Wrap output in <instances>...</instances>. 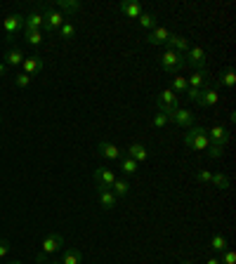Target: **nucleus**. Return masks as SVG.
<instances>
[{
  "instance_id": "f257e3e1",
  "label": "nucleus",
  "mask_w": 236,
  "mask_h": 264,
  "mask_svg": "<svg viewBox=\"0 0 236 264\" xmlns=\"http://www.w3.org/2000/svg\"><path fill=\"white\" fill-rule=\"evenodd\" d=\"M158 64H161V68L166 71V74L177 76V74H182V68H184L186 62H184V57L177 55L175 50L166 47V52H163V55L158 57Z\"/></svg>"
},
{
  "instance_id": "f03ea898",
  "label": "nucleus",
  "mask_w": 236,
  "mask_h": 264,
  "mask_svg": "<svg viewBox=\"0 0 236 264\" xmlns=\"http://www.w3.org/2000/svg\"><path fill=\"white\" fill-rule=\"evenodd\" d=\"M184 147L194 149V151H208L210 139H208L203 128H189L186 130V135H184Z\"/></svg>"
},
{
  "instance_id": "7ed1b4c3",
  "label": "nucleus",
  "mask_w": 236,
  "mask_h": 264,
  "mask_svg": "<svg viewBox=\"0 0 236 264\" xmlns=\"http://www.w3.org/2000/svg\"><path fill=\"white\" fill-rule=\"evenodd\" d=\"M64 248V236L59 231H52L48 233L43 241H40V246H38V250L43 252L45 257H52V255H57V252Z\"/></svg>"
},
{
  "instance_id": "20e7f679",
  "label": "nucleus",
  "mask_w": 236,
  "mask_h": 264,
  "mask_svg": "<svg viewBox=\"0 0 236 264\" xmlns=\"http://www.w3.org/2000/svg\"><path fill=\"white\" fill-rule=\"evenodd\" d=\"M43 17H45V26H43V33H57L59 31V26L66 21V17H64L57 7H43Z\"/></svg>"
},
{
  "instance_id": "39448f33",
  "label": "nucleus",
  "mask_w": 236,
  "mask_h": 264,
  "mask_svg": "<svg viewBox=\"0 0 236 264\" xmlns=\"http://www.w3.org/2000/svg\"><path fill=\"white\" fill-rule=\"evenodd\" d=\"M156 106H158V113H166V116H170L177 106H180V97L173 92V90H163L158 97H156Z\"/></svg>"
},
{
  "instance_id": "423d86ee",
  "label": "nucleus",
  "mask_w": 236,
  "mask_h": 264,
  "mask_svg": "<svg viewBox=\"0 0 236 264\" xmlns=\"http://www.w3.org/2000/svg\"><path fill=\"white\" fill-rule=\"evenodd\" d=\"M186 66L196 68V71H205V64H208V52L203 47H189V52L184 55Z\"/></svg>"
},
{
  "instance_id": "0eeeda50",
  "label": "nucleus",
  "mask_w": 236,
  "mask_h": 264,
  "mask_svg": "<svg viewBox=\"0 0 236 264\" xmlns=\"http://www.w3.org/2000/svg\"><path fill=\"white\" fill-rule=\"evenodd\" d=\"M92 179L100 189H111V184L116 182V172L104 167V165H100V167H95L92 170Z\"/></svg>"
},
{
  "instance_id": "6e6552de",
  "label": "nucleus",
  "mask_w": 236,
  "mask_h": 264,
  "mask_svg": "<svg viewBox=\"0 0 236 264\" xmlns=\"http://www.w3.org/2000/svg\"><path fill=\"white\" fill-rule=\"evenodd\" d=\"M97 154L106 160H121L123 158V149L118 147V144H113V141L102 139L100 144H97Z\"/></svg>"
},
{
  "instance_id": "1a4fd4ad",
  "label": "nucleus",
  "mask_w": 236,
  "mask_h": 264,
  "mask_svg": "<svg viewBox=\"0 0 236 264\" xmlns=\"http://www.w3.org/2000/svg\"><path fill=\"white\" fill-rule=\"evenodd\" d=\"M168 118H170V123L180 125V128H184V130L194 128V113L189 109H182V106H177V109H175Z\"/></svg>"
},
{
  "instance_id": "9d476101",
  "label": "nucleus",
  "mask_w": 236,
  "mask_h": 264,
  "mask_svg": "<svg viewBox=\"0 0 236 264\" xmlns=\"http://www.w3.org/2000/svg\"><path fill=\"white\" fill-rule=\"evenodd\" d=\"M45 26V17H43V7L31 10V12L24 17V31H43Z\"/></svg>"
},
{
  "instance_id": "9b49d317",
  "label": "nucleus",
  "mask_w": 236,
  "mask_h": 264,
  "mask_svg": "<svg viewBox=\"0 0 236 264\" xmlns=\"http://www.w3.org/2000/svg\"><path fill=\"white\" fill-rule=\"evenodd\" d=\"M220 102V92H218V87H210V85H205L203 90H201V99H199V106L201 109H213V106Z\"/></svg>"
},
{
  "instance_id": "f8f14e48",
  "label": "nucleus",
  "mask_w": 236,
  "mask_h": 264,
  "mask_svg": "<svg viewBox=\"0 0 236 264\" xmlns=\"http://www.w3.org/2000/svg\"><path fill=\"white\" fill-rule=\"evenodd\" d=\"M45 68V62H43V57H38V55H33V57H26L24 59V64H21V71H24L26 76H38L40 71Z\"/></svg>"
},
{
  "instance_id": "ddd939ff",
  "label": "nucleus",
  "mask_w": 236,
  "mask_h": 264,
  "mask_svg": "<svg viewBox=\"0 0 236 264\" xmlns=\"http://www.w3.org/2000/svg\"><path fill=\"white\" fill-rule=\"evenodd\" d=\"M205 135H208L210 144H220V147H227V141H229V130L224 125H215V128L205 130Z\"/></svg>"
},
{
  "instance_id": "4468645a",
  "label": "nucleus",
  "mask_w": 236,
  "mask_h": 264,
  "mask_svg": "<svg viewBox=\"0 0 236 264\" xmlns=\"http://www.w3.org/2000/svg\"><path fill=\"white\" fill-rule=\"evenodd\" d=\"M5 36L7 40H12L14 33L19 31V29H24V14H10V17L5 19Z\"/></svg>"
},
{
  "instance_id": "2eb2a0df",
  "label": "nucleus",
  "mask_w": 236,
  "mask_h": 264,
  "mask_svg": "<svg viewBox=\"0 0 236 264\" xmlns=\"http://www.w3.org/2000/svg\"><path fill=\"white\" fill-rule=\"evenodd\" d=\"M168 38H170V31L166 29V26H156V29H151L149 33H147V43L149 45H166L168 43Z\"/></svg>"
},
{
  "instance_id": "dca6fc26",
  "label": "nucleus",
  "mask_w": 236,
  "mask_h": 264,
  "mask_svg": "<svg viewBox=\"0 0 236 264\" xmlns=\"http://www.w3.org/2000/svg\"><path fill=\"white\" fill-rule=\"evenodd\" d=\"M24 59H26L24 50H21V47H10L5 52V59H3V62H5L7 68H17V66H21V64H24Z\"/></svg>"
},
{
  "instance_id": "f3484780",
  "label": "nucleus",
  "mask_w": 236,
  "mask_h": 264,
  "mask_svg": "<svg viewBox=\"0 0 236 264\" xmlns=\"http://www.w3.org/2000/svg\"><path fill=\"white\" fill-rule=\"evenodd\" d=\"M166 45H168L170 50H175L177 55H182V57H184L186 52H189V47H192V45H189V38L177 36V33H170V38H168V43Z\"/></svg>"
},
{
  "instance_id": "a211bd4d",
  "label": "nucleus",
  "mask_w": 236,
  "mask_h": 264,
  "mask_svg": "<svg viewBox=\"0 0 236 264\" xmlns=\"http://www.w3.org/2000/svg\"><path fill=\"white\" fill-rule=\"evenodd\" d=\"M62 264H83V252L78 248L68 246V248H62Z\"/></svg>"
},
{
  "instance_id": "6ab92c4d",
  "label": "nucleus",
  "mask_w": 236,
  "mask_h": 264,
  "mask_svg": "<svg viewBox=\"0 0 236 264\" xmlns=\"http://www.w3.org/2000/svg\"><path fill=\"white\" fill-rule=\"evenodd\" d=\"M186 85L192 87V90H203L208 85V68L205 71H194L189 78H186Z\"/></svg>"
},
{
  "instance_id": "aec40b11",
  "label": "nucleus",
  "mask_w": 236,
  "mask_h": 264,
  "mask_svg": "<svg viewBox=\"0 0 236 264\" xmlns=\"http://www.w3.org/2000/svg\"><path fill=\"white\" fill-rule=\"evenodd\" d=\"M97 198H100L102 210H113L118 203V198L111 194V189H100V186H97Z\"/></svg>"
},
{
  "instance_id": "412c9836",
  "label": "nucleus",
  "mask_w": 236,
  "mask_h": 264,
  "mask_svg": "<svg viewBox=\"0 0 236 264\" xmlns=\"http://www.w3.org/2000/svg\"><path fill=\"white\" fill-rule=\"evenodd\" d=\"M55 7L59 10V12L66 17V14H76V12H81V0H57Z\"/></svg>"
},
{
  "instance_id": "4be33fe9",
  "label": "nucleus",
  "mask_w": 236,
  "mask_h": 264,
  "mask_svg": "<svg viewBox=\"0 0 236 264\" xmlns=\"http://www.w3.org/2000/svg\"><path fill=\"white\" fill-rule=\"evenodd\" d=\"M128 156L132 160H137V163H144V160L149 158V149L144 147V144H139V141H135V144L128 147Z\"/></svg>"
},
{
  "instance_id": "5701e85b",
  "label": "nucleus",
  "mask_w": 236,
  "mask_h": 264,
  "mask_svg": "<svg viewBox=\"0 0 236 264\" xmlns=\"http://www.w3.org/2000/svg\"><path fill=\"white\" fill-rule=\"evenodd\" d=\"M118 10H121V14H123V17H128V19H139V14L144 12L139 3H121V5H118Z\"/></svg>"
},
{
  "instance_id": "b1692460",
  "label": "nucleus",
  "mask_w": 236,
  "mask_h": 264,
  "mask_svg": "<svg viewBox=\"0 0 236 264\" xmlns=\"http://www.w3.org/2000/svg\"><path fill=\"white\" fill-rule=\"evenodd\" d=\"M24 40H26V45H31V47H40L45 40V33L43 31H24Z\"/></svg>"
},
{
  "instance_id": "393cba45",
  "label": "nucleus",
  "mask_w": 236,
  "mask_h": 264,
  "mask_svg": "<svg viewBox=\"0 0 236 264\" xmlns=\"http://www.w3.org/2000/svg\"><path fill=\"white\" fill-rule=\"evenodd\" d=\"M128 191H130V184L125 182V179H118L116 177V182L111 184V194L116 198H123V196H128Z\"/></svg>"
},
{
  "instance_id": "a878e982",
  "label": "nucleus",
  "mask_w": 236,
  "mask_h": 264,
  "mask_svg": "<svg viewBox=\"0 0 236 264\" xmlns=\"http://www.w3.org/2000/svg\"><path fill=\"white\" fill-rule=\"evenodd\" d=\"M137 21H139V26H142L144 31H151V29H156V26H158V24H156V14L154 12H142Z\"/></svg>"
},
{
  "instance_id": "bb28decb",
  "label": "nucleus",
  "mask_w": 236,
  "mask_h": 264,
  "mask_svg": "<svg viewBox=\"0 0 236 264\" xmlns=\"http://www.w3.org/2000/svg\"><path fill=\"white\" fill-rule=\"evenodd\" d=\"M170 90H173L175 94H177V97H180V94H184L186 90H189V85H186V78L184 76H173V87H170Z\"/></svg>"
},
{
  "instance_id": "cd10ccee",
  "label": "nucleus",
  "mask_w": 236,
  "mask_h": 264,
  "mask_svg": "<svg viewBox=\"0 0 236 264\" xmlns=\"http://www.w3.org/2000/svg\"><path fill=\"white\" fill-rule=\"evenodd\" d=\"M121 170H123L125 175H135V172L139 170V163L132 160L130 156H123V158H121Z\"/></svg>"
},
{
  "instance_id": "c85d7f7f",
  "label": "nucleus",
  "mask_w": 236,
  "mask_h": 264,
  "mask_svg": "<svg viewBox=\"0 0 236 264\" xmlns=\"http://www.w3.org/2000/svg\"><path fill=\"white\" fill-rule=\"evenodd\" d=\"M234 83H236V74H234V68H224L222 71V76H220V85H224V87H234Z\"/></svg>"
},
{
  "instance_id": "c756f323",
  "label": "nucleus",
  "mask_w": 236,
  "mask_h": 264,
  "mask_svg": "<svg viewBox=\"0 0 236 264\" xmlns=\"http://www.w3.org/2000/svg\"><path fill=\"white\" fill-rule=\"evenodd\" d=\"M210 250L213 252H224L227 250V238H224L222 233H215L210 238Z\"/></svg>"
},
{
  "instance_id": "7c9ffc66",
  "label": "nucleus",
  "mask_w": 236,
  "mask_h": 264,
  "mask_svg": "<svg viewBox=\"0 0 236 264\" xmlns=\"http://www.w3.org/2000/svg\"><path fill=\"white\" fill-rule=\"evenodd\" d=\"M59 38H62V40H71V38L76 36V26L71 24V21H64L62 26H59Z\"/></svg>"
},
{
  "instance_id": "2f4dec72",
  "label": "nucleus",
  "mask_w": 236,
  "mask_h": 264,
  "mask_svg": "<svg viewBox=\"0 0 236 264\" xmlns=\"http://www.w3.org/2000/svg\"><path fill=\"white\" fill-rule=\"evenodd\" d=\"M210 184L215 186V189H229V177L227 175H222V172H215L210 179Z\"/></svg>"
},
{
  "instance_id": "473e14b6",
  "label": "nucleus",
  "mask_w": 236,
  "mask_h": 264,
  "mask_svg": "<svg viewBox=\"0 0 236 264\" xmlns=\"http://www.w3.org/2000/svg\"><path fill=\"white\" fill-rule=\"evenodd\" d=\"M14 85L21 87V90H26V87L31 85V76H26L24 71H19V74H14Z\"/></svg>"
},
{
  "instance_id": "72a5a7b5",
  "label": "nucleus",
  "mask_w": 236,
  "mask_h": 264,
  "mask_svg": "<svg viewBox=\"0 0 236 264\" xmlns=\"http://www.w3.org/2000/svg\"><path fill=\"white\" fill-rule=\"evenodd\" d=\"M168 123H170V118L166 116V113H156V116L151 118V125H154V128H166Z\"/></svg>"
},
{
  "instance_id": "f704fd0d",
  "label": "nucleus",
  "mask_w": 236,
  "mask_h": 264,
  "mask_svg": "<svg viewBox=\"0 0 236 264\" xmlns=\"http://www.w3.org/2000/svg\"><path fill=\"white\" fill-rule=\"evenodd\" d=\"M210 179H213L210 170H196V182L199 184H210Z\"/></svg>"
},
{
  "instance_id": "c9c22d12",
  "label": "nucleus",
  "mask_w": 236,
  "mask_h": 264,
  "mask_svg": "<svg viewBox=\"0 0 236 264\" xmlns=\"http://www.w3.org/2000/svg\"><path fill=\"white\" fill-rule=\"evenodd\" d=\"M220 264H236V252L227 248V250L222 252V259H220Z\"/></svg>"
},
{
  "instance_id": "e433bc0d",
  "label": "nucleus",
  "mask_w": 236,
  "mask_h": 264,
  "mask_svg": "<svg viewBox=\"0 0 236 264\" xmlns=\"http://www.w3.org/2000/svg\"><path fill=\"white\" fill-rule=\"evenodd\" d=\"M205 154L210 156V158H220V156L224 154V147H220V144H210V147H208V151H205Z\"/></svg>"
},
{
  "instance_id": "4c0bfd02",
  "label": "nucleus",
  "mask_w": 236,
  "mask_h": 264,
  "mask_svg": "<svg viewBox=\"0 0 236 264\" xmlns=\"http://www.w3.org/2000/svg\"><path fill=\"white\" fill-rule=\"evenodd\" d=\"M184 97L189 99V102H194V104H199V99H201V90H192V87H189V90L184 92Z\"/></svg>"
},
{
  "instance_id": "58836bf2",
  "label": "nucleus",
  "mask_w": 236,
  "mask_h": 264,
  "mask_svg": "<svg viewBox=\"0 0 236 264\" xmlns=\"http://www.w3.org/2000/svg\"><path fill=\"white\" fill-rule=\"evenodd\" d=\"M10 248H12V246H10V241H7V238H0V259H5V257H7Z\"/></svg>"
},
{
  "instance_id": "ea45409f",
  "label": "nucleus",
  "mask_w": 236,
  "mask_h": 264,
  "mask_svg": "<svg viewBox=\"0 0 236 264\" xmlns=\"http://www.w3.org/2000/svg\"><path fill=\"white\" fill-rule=\"evenodd\" d=\"M48 259H50V257H45V255H43L40 250H36V262H38V264H45Z\"/></svg>"
},
{
  "instance_id": "a19ab883",
  "label": "nucleus",
  "mask_w": 236,
  "mask_h": 264,
  "mask_svg": "<svg viewBox=\"0 0 236 264\" xmlns=\"http://www.w3.org/2000/svg\"><path fill=\"white\" fill-rule=\"evenodd\" d=\"M205 264H220V257H208L205 259Z\"/></svg>"
},
{
  "instance_id": "79ce46f5",
  "label": "nucleus",
  "mask_w": 236,
  "mask_h": 264,
  "mask_svg": "<svg viewBox=\"0 0 236 264\" xmlns=\"http://www.w3.org/2000/svg\"><path fill=\"white\" fill-rule=\"evenodd\" d=\"M7 74V66H5V62H0V76H5Z\"/></svg>"
},
{
  "instance_id": "37998d69",
  "label": "nucleus",
  "mask_w": 236,
  "mask_h": 264,
  "mask_svg": "<svg viewBox=\"0 0 236 264\" xmlns=\"http://www.w3.org/2000/svg\"><path fill=\"white\" fill-rule=\"evenodd\" d=\"M45 264H62V262H59V259H52V257H50V259H48V262H45Z\"/></svg>"
},
{
  "instance_id": "c03bdc74",
  "label": "nucleus",
  "mask_w": 236,
  "mask_h": 264,
  "mask_svg": "<svg viewBox=\"0 0 236 264\" xmlns=\"http://www.w3.org/2000/svg\"><path fill=\"white\" fill-rule=\"evenodd\" d=\"M10 264H24V262H21V259H12V262H10Z\"/></svg>"
},
{
  "instance_id": "a18cd8bd",
  "label": "nucleus",
  "mask_w": 236,
  "mask_h": 264,
  "mask_svg": "<svg viewBox=\"0 0 236 264\" xmlns=\"http://www.w3.org/2000/svg\"><path fill=\"white\" fill-rule=\"evenodd\" d=\"M180 264H194V262H189V259H184V262H180Z\"/></svg>"
},
{
  "instance_id": "49530a36",
  "label": "nucleus",
  "mask_w": 236,
  "mask_h": 264,
  "mask_svg": "<svg viewBox=\"0 0 236 264\" xmlns=\"http://www.w3.org/2000/svg\"><path fill=\"white\" fill-rule=\"evenodd\" d=\"M0 123H3V111H0Z\"/></svg>"
}]
</instances>
